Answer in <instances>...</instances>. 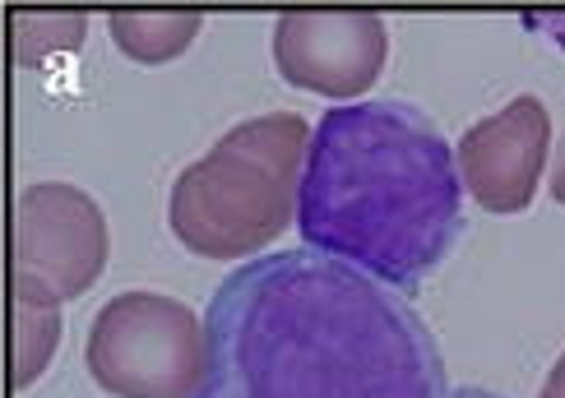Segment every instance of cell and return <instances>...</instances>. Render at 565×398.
<instances>
[{"label": "cell", "mask_w": 565, "mask_h": 398, "mask_svg": "<svg viewBox=\"0 0 565 398\" xmlns=\"http://www.w3.org/2000/svg\"><path fill=\"white\" fill-rule=\"evenodd\" d=\"M107 269V218L79 185L38 181L14 204V301L84 297Z\"/></svg>", "instance_id": "5"}, {"label": "cell", "mask_w": 565, "mask_h": 398, "mask_svg": "<svg viewBox=\"0 0 565 398\" xmlns=\"http://www.w3.org/2000/svg\"><path fill=\"white\" fill-rule=\"evenodd\" d=\"M301 241L404 288L450 255L463 227L459 158L427 111L398 98L320 116L297 195Z\"/></svg>", "instance_id": "2"}, {"label": "cell", "mask_w": 565, "mask_h": 398, "mask_svg": "<svg viewBox=\"0 0 565 398\" xmlns=\"http://www.w3.org/2000/svg\"><path fill=\"white\" fill-rule=\"evenodd\" d=\"M107 29L116 37V46L130 56V61H172L191 46L204 29V14L195 10H121L107 19Z\"/></svg>", "instance_id": "8"}, {"label": "cell", "mask_w": 565, "mask_h": 398, "mask_svg": "<svg viewBox=\"0 0 565 398\" xmlns=\"http://www.w3.org/2000/svg\"><path fill=\"white\" fill-rule=\"evenodd\" d=\"M195 398H445L431 330L381 278L320 250L232 269L204 315Z\"/></svg>", "instance_id": "1"}, {"label": "cell", "mask_w": 565, "mask_h": 398, "mask_svg": "<svg viewBox=\"0 0 565 398\" xmlns=\"http://www.w3.org/2000/svg\"><path fill=\"white\" fill-rule=\"evenodd\" d=\"M316 130L297 111L232 126L172 181V237L204 260H250L297 223V195Z\"/></svg>", "instance_id": "3"}, {"label": "cell", "mask_w": 565, "mask_h": 398, "mask_svg": "<svg viewBox=\"0 0 565 398\" xmlns=\"http://www.w3.org/2000/svg\"><path fill=\"white\" fill-rule=\"evenodd\" d=\"M390 29L375 10H288L274 19V65L292 88L362 98L381 79Z\"/></svg>", "instance_id": "6"}, {"label": "cell", "mask_w": 565, "mask_h": 398, "mask_svg": "<svg viewBox=\"0 0 565 398\" xmlns=\"http://www.w3.org/2000/svg\"><path fill=\"white\" fill-rule=\"evenodd\" d=\"M61 343V306L14 301V385L29 389L56 357Z\"/></svg>", "instance_id": "9"}, {"label": "cell", "mask_w": 565, "mask_h": 398, "mask_svg": "<svg viewBox=\"0 0 565 398\" xmlns=\"http://www.w3.org/2000/svg\"><path fill=\"white\" fill-rule=\"evenodd\" d=\"M88 376L116 398H195L209 338L195 311L162 292H116L88 324Z\"/></svg>", "instance_id": "4"}, {"label": "cell", "mask_w": 565, "mask_h": 398, "mask_svg": "<svg viewBox=\"0 0 565 398\" xmlns=\"http://www.w3.org/2000/svg\"><path fill=\"white\" fill-rule=\"evenodd\" d=\"M547 149L552 116L533 93H520L497 116L473 121L455 144L463 191L487 214H524L537 195V181H543Z\"/></svg>", "instance_id": "7"}, {"label": "cell", "mask_w": 565, "mask_h": 398, "mask_svg": "<svg viewBox=\"0 0 565 398\" xmlns=\"http://www.w3.org/2000/svg\"><path fill=\"white\" fill-rule=\"evenodd\" d=\"M455 398H497V394H487V389H459Z\"/></svg>", "instance_id": "12"}, {"label": "cell", "mask_w": 565, "mask_h": 398, "mask_svg": "<svg viewBox=\"0 0 565 398\" xmlns=\"http://www.w3.org/2000/svg\"><path fill=\"white\" fill-rule=\"evenodd\" d=\"M537 398H565V353L552 366V376H547V385H543V394H537Z\"/></svg>", "instance_id": "10"}, {"label": "cell", "mask_w": 565, "mask_h": 398, "mask_svg": "<svg viewBox=\"0 0 565 398\" xmlns=\"http://www.w3.org/2000/svg\"><path fill=\"white\" fill-rule=\"evenodd\" d=\"M552 195H556V204H565V139H561V153H556V172H552Z\"/></svg>", "instance_id": "11"}]
</instances>
